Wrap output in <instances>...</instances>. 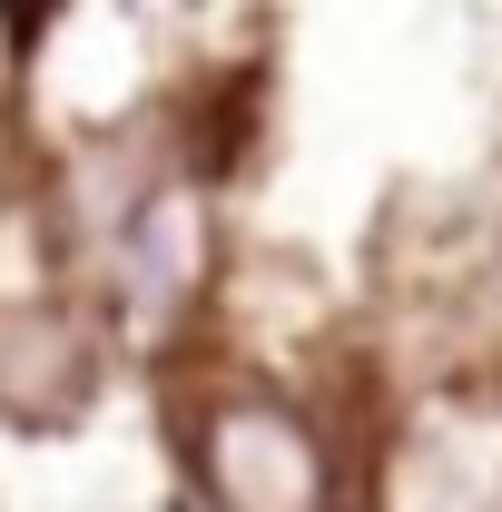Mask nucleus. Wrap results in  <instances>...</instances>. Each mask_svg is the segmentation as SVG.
<instances>
[{
  "label": "nucleus",
  "instance_id": "f257e3e1",
  "mask_svg": "<svg viewBox=\"0 0 502 512\" xmlns=\"http://www.w3.org/2000/svg\"><path fill=\"white\" fill-rule=\"evenodd\" d=\"M178 453L207 512H345L335 503V434L296 384L217 375L178 404Z\"/></svg>",
  "mask_w": 502,
  "mask_h": 512
},
{
  "label": "nucleus",
  "instance_id": "f03ea898",
  "mask_svg": "<svg viewBox=\"0 0 502 512\" xmlns=\"http://www.w3.org/2000/svg\"><path fill=\"white\" fill-rule=\"evenodd\" d=\"M217 276H227L217 188L188 168H158L99 256V325L138 355H178L188 325H207V306H217Z\"/></svg>",
  "mask_w": 502,
  "mask_h": 512
},
{
  "label": "nucleus",
  "instance_id": "7ed1b4c3",
  "mask_svg": "<svg viewBox=\"0 0 502 512\" xmlns=\"http://www.w3.org/2000/svg\"><path fill=\"white\" fill-rule=\"evenodd\" d=\"M375 512H502V394L443 375L375 444Z\"/></svg>",
  "mask_w": 502,
  "mask_h": 512
},
{
  "label": "nucleus",
  "instance_id": "20e7f679",
  "mask_svg": "<svg viewBox=\"0 0 502 512\" xmlns=\"http://www.w3.org/2000/svg\"><path fill=\"white\" fill-rule=\"evenodd\" d=\"M99 375H109V325L89 296L60 286L40 306H0V424L10 434H69Z\"/></svg>",
  "mask_w": 502,
  "mask_h": 512
}]
</instances>
